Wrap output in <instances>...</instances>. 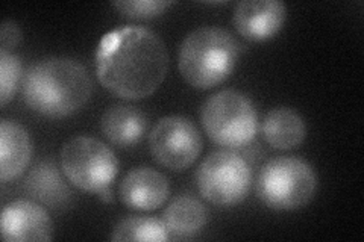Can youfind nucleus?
Returning a JSON list of instances; mask_svg holds the SVG:
<instances>
[{
	"label": "nucleus",
	"instance_id": "1",
	"mask_svg": "<svg viewBox=\"0 0 364 242\" xmlns=\"http://www.w3.org/2000/svg\"><path fill=\"white\" fill-rule=\"evenodd\" d=\"M168 70L166 44L144 26H124L105 33L96 49L100 85L124 100L149 97Z\"/></svg>",
	"mask_w": 364,
	"mask_h": 242
},
{
	"label": "nucleus",
	"instance_id": "2",
	"mask_svg": "<svg viewBox=\"0 0 364 242\" xmlns=\"http://www.w3.org/2000/svg\"><path fill=\"white\" fill-rule=\"evenodd\" d=\"M21 94L32 111L49 119H65L87 105L93 94V82L81 62L52 56L32 64L25 72Z\"/></svg>",
	"mask_w": 364,
	"mask_h": 242
},
{
	"label": "nucleus",
	"instance_id": "3",
	"mask_svg": "<svg viewBox=\"0 0 364 242\" xmlns=\"http://www.w3.org/2000/svg\"><path fill=\"white\" fill-rule=\"evenodd\" d=\"M238 56L240 44L230 31L202 26L190 32L181 43L178 67L188 85L210 89L232 75Z\"/></svg>",
	"mask_w": 364,
	"mask_h": 242
},
{
	"label": "nucleus",
	"instance_id": "4",
	"mask_svg": "<svg viewBox=\"0 0 364 242\" xmlns=\"http://www.w3.org/2000/svg\"><path fill=\"white\" fill-rule=\"evenodd\" d=\"M61 170L76 188L97 194L104 202H112V182L119 175V159L112 150L96 138L75 136L60 152Z\"/></svg>",
	"mask_w": 364,
	"mask_h": 242
},
{
	"label": "nucleus",
	"instance_id": "5",
	"mask_svg": "<svg viewBox=\"0 0 364 242\" xmlns=\"http://www.w3.org/2000/svg\"><path fill=\"white\" fill-rule=\"evenodd\" d=\"M200 123L210 140L225 148H242L258 133V112L246 94L222 89L203 101Z\"/></svg>",
	"mask_w": 364,
	"mask_h": 242
},
{
	"label": "nucleus",
	"instance_id": "6",
	"mask_svg": "<svg viewBox=\"0 0 364 242\" xmlns=\"http://www.w3.org/2000/svg\"><path fill=\"white\" fill-rule=\"evenodd\" d=\"M317 191V175L304 159L279 156L259 170L258 199L273 211H298L309 204Z\"/></svg>",
	"mask_w": 364,
	"mask_h": 242
},
{
	"label": "nucleus",
	"instance_id": "7",
	"mask_svg": "<svg viewBox=\"0 0 364 242\" xmlns=\"http://www.w3.org/2000/svg\"><path fill=\"white\" fill-rule=\"evenodd\" d=\"M196 182L205 200L230 207L247 197L252 187V170L242 155L231 148H220L202 160Z\"/></svg>",
	"mask_w": 364,
	"mask_h": 242
},
{
	"label": "nucleus",
	"instance_id": "8",
	"mask_svg": "<svg viewBox=\"0 0 364 242\" xmlns=\"http://www.w3.org/2000/svg\"><path fill=\"white\" fill-rule=\"evenodd\" d=\"M203 147L196 124L182 115H167L149 133V148L156 163L182 171L196 163Z\"/></svg>",
	"mask_w": 364,
	"mask_h": 242
},
{
	"label": "nucleus",
	"instance_id": "9",
	"mask_svg": "<svg viewBox=\"0 0 364 242\" xmlns=\"http://www.w3.org/2000/svg\"><path fill=\"white\" fill-rule=\"evenodd\" d=\"M6 242H44L53 238V221L48 211L36 202L16 200L4 207L0 220Z\"/></svg>",
	"mask_w": 364,
	"mask_h": 242
},
{
	"label": "nucleus",
	"instance_id": "10",
	"mask_svg": "<svg viewBox=\"0 0 364 242\" xmlns=\"http://www.w3.org/2000/svg\"><path fill=\"white\" fill-rule=\"evenodd\" d=\"M287 20L281 0H243L234 9V26L247 41H266L277 35Z\"/></svg>",
	"mask_w": 364,
	"mask_h": 242
},
{
	"label": "nucleus",
	"instance_id": "11",
	"mask_svg": "<svg viewBox=\"0 0 364 242\" xmlns=\"http://www.w3.org/2000/svg\"><path fill=\"white\" fill-rule=\"evenodd\" d=\"M120 200L132 211H155L163 206L170 195L167 177L155 168L136 167L120 183Z\"/></svg>",
	"mask_w": 364,
	"mask_h": 242
},
{
	"label": "nucleus",
	"instance_id": "12",
	"mask_svg": "<svg viewBox=\"0 0 364 242\" xmlns=\"http://www.w3.org/2000/svg\"><path fill=\"white\" fill-rule=\"evenodd\" d=\"M32 158L31 135L13 120L0 121V180L4 183L21 176Z\"/></svg>",
	"mask_w": 364,
	"mask_h": 242
},
{
	"label": "nucleus",
	"instance_id": "13",
	"mask_svg": "<svg viewBox=\"0 0 364 242\" xmlns=\"http://www.w3.org/2000/svg\"><path fill=\"white\" fill-rule=\"evenodd\" d=\"M149 128L146 115L131 105H112L100 120L102 133L107 140L122 148H128L141 141Z\"/></svg>",
	"mask_w": 364,
	"mask_h": 242
},
{
	"label": "nucleus",
	"instance_id": "14",
	"mask_svg": "<svg viewBox=\"0 0 364 242\" xmlns=\"http://www.w3.org/2000/svg\"><path fill=\"white\" fill-rule=\"evenodd\" d=\"M161 220L170 239H190L202 232L208 223V211L202 202L191 195H181L170 202Z\"/></svg>",
	"mask_w": 364,
	"mask_h": 242
},
{
	"label": "nucleus",
	"instance_id": "15",
	"mask_svg": "<svg viewBox=\"0 0 364 242\" xmlns=\"http://www.w3.org/2000/svg\"><path fill=\"white\" fill-rule=\"evenodd\" d=\"M261 135L273 148L291 150L305 141L306 124L299 112L279 106L266 114L261 123Z\"/></svg>",
	"mask_w": 364,
	"mask_h": 242
},
{
	"label": "nucleus",
	"instance_id": "16",
	"mask_svg": "<svg viewBox=\"0 0 364 242\" xmlns=\"http://www.w3.org/2000/svg\"><path fill=\"white\" fill-rule=\"evenodd\" d=\"M25 188L31 197L52 207H60L70 197V189L52 160H44L33 167Z\"/></svg>",
	"mask_w": 364,
	"mask_h": 242
},
{
	"label": "nucleus",
	"instance_id": "17",
	"mask_svg": "<svg viewBox=\"0 0 364 242\" xmlns=\"http://www.w3.org/2000/svg\"><path fill=\"white\" fill-rule=\"evenodd\" d=\"M168 232L156 216L147 215H129L120 220L112 230L111 241L128 242V241H151L166 242L168 241Z\"/></svg>",
	"mask_w": 364,
	"mask_h": 242
},
{
	"label": "nucleus",
	"instance_id": "18",
	"mask_svg": "<svg viewBox=\"0 0 364 242\" xmlns=\"http://www.w3.org/2000/svg\"><path fill=\"white\" fill-rule=\"evenodd\" d=\"M23 75L20 57L13 52H0V105L6 106L14 99Z\"/></svg>",
	"mask_w": 364,
	"mask_h": 242
},
{
	"label": "nucleus",
	"instance_id": "19",
	"mask_svg": "<svg viewBox=\"0 0 364 242\" xmlns=\"http://www.w3.org/2000/svg\"><path fill=\"white\" fill-rule=\"evenodd\" d=\"M170 5L172 2L167 0H119L112 4L122 16L134 20L155 18L161 16Z\"/></svg>",
	"mask_w": 364,
	"mask_h": 242
},
{
	"label": "nucleus",
	"instance_id": "20",
	"mask_svg": "<svg viewBox=\"0 0 364 242\" xmlns=\"http://www.w3.org/2000/svg\"><path fill=\"white\" fill-rule=\"evenodd\" d=\"M21 41V31L11 18L2 21L0 26V52H13Z\"/></svg>",
	"mask_w": 364,
	"mask_h": 242
}]
</instances>
